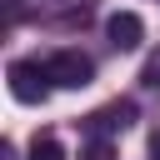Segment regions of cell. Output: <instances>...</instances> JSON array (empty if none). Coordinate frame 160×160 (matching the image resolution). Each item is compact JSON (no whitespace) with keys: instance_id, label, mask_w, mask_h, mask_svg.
Here are the masks:
<instances>
[{"instance_id":"cell-1","label":"cell","mask_w":160,"mask_h":160,"mask_svg":"<svg viewBox=\"0 0 160 160\" xmlns=\"http://www.w3.org/2000/svg\"><path fill=\"white\" fill-rule=\"evenodd\" d=\"M45 75H50V85L85 90V85L95 80V60H90V55H80V50H55V55L45 60Z\"/></svg>"},{"instance_id":"cell-2","label":"cell","mask_w":160,"mask_h":160,"mask_svg":"<svg viewBox=\"0 0 160 160\" xmlns=\"http://www.w3.org/2000/svg\"><path fill=\"white\" fill-rule=\"evenodd\" d=\"M10 95L20 100V105H40L45 95H50V75H45V65H30V60H15L10 70Z\"/></svg>"},{"instance_id":"cell-3","label":"cell","mask_w":160,"mask_h":160,"mask_svg":"<svg viewBox=\"0 0 160 160\" xmlns=\"http://www.w3.org/2000/svg\"><path fill=\"white\" fill-rule=\"evenodd\" d=\"M105 35H110L115 50H140V40H145V20H140L135 10H115V15L105 20Z\"/></svg>"},{"instance_id":"cell-4","label":"cell","mask_w":160,"mask_h":160,"mask_svg":"<svg viewBox=\"0 0 160 160\" xmlns=\"http://www.w3.org/2000/svg\"><path fill=\"white\" fill-rule=\"evenodd\" d=\"M130 120H135V105H130V100H115V105H105V110H95V115H90L85 125H90V130H115V125L125 130Z\"/></svg>"},{"instance_id":"cell-5","label":"cell","mask_w":160,"mask_h":160,"mask_svg":"<svg viewBox=\"0 0 160 160\" xmlns=\"http://www.w3.org/2000/svg\"><path fill=\"white\" fill-rule=\"evenodd\" d=\"M30 160H65V150H60V140H55V135H35Z\"/></svg>"},{"instance_id":"cell-6","label":"cell","mask_w":160,"mask_h":160,"mask_svg":"<svg viewBox=\"0 0 160 160\" xmlns=\"http://www.w3.org/2000/svg\"><path fill=\"white\" fill-rule=\"evenodd\" d=\"M80 160H115V150H110L105 140H90V145L80 150Z\"/></svg>"},{"instance_id":"cell-7","label":"cell","mask_w":160,"mask_h":160,"mask_svg":"<svg viewBox=\"0 0 160 160\" xmlns=\"http://www.w3.org/2000/svg\"><path fill=\"white\" fill-rule=\"evenodd\" d=\"M150 155H155V160H160V130H155V135H150Z\"/></svg>"}]
</instances>
